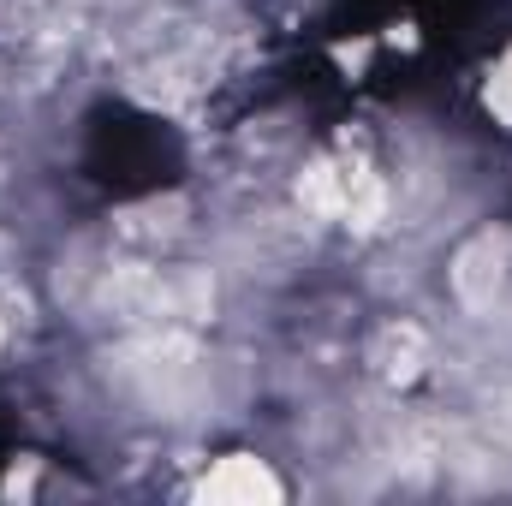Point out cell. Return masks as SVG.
<instances>
[{
	"mask_svg": "<svg viewBox=\"0 0 512 506\" xmlns=\"http://www.w3.org/2000/svg\"><path fill=\"white\" fill-rule=\"evenodd\" d=\"M507 274H512V233L507 227H483V233H471V239L453 251V268H447L453 298H459L465 310H489V304L501 298Z\"/></svg>",
	"mask_w": 512,
	"mask_h": 506,
	"instance_id": "obj_1",
	"label": "cell"
},
{
	"mask_svg": "<svg viewBox=\"0 0 512 506\" xmlns=\"http://www.w3.org/2000/svg\"><path fill=\"white\" fill-rule=\"evenodd\" d=\"M203 501H280V483H274V471L262 465V459H221L209 477H203V489H197Z\"/></svg>",
	"mask_w": 512,
	"mask_h": 506,
	"instance_id": "obj_2",
	"label": "cell"
},
{
	"mask_svg": "<svg viewBox=\"0 0 512 506\" xmlns=\"http://www.w3.org/2000/svg\"><path fill=\"white\" fill-rule=\"evenodd\" d=\"M370 364H376L382 381H411L429 364V340L411 322H387L382 334H376V346H370Z\"/></svg>",
	"mask_w": 512,
	"mask_h": 506,
	"instance_id": "obj_3",
	"label": "cell"
},
{
	"mask_svg": "<svg viewBox=\"0 0 512 506\" xmlns=\"http://www.w3.org/2000/svg\"><path fill=\"white\" fill-rule=\"evenodd\" d=\"M489 114L507 120V131H512V48L501 54V66L489 72Z\"/></svg>",
	"mask_w": 512,
	"mask_h": 506,
	"instance_id": "obj_4",
	"label": "cell"
},
{
	"mask_svg": "<svg viewBox=\"0 0 512 506\" xmlns=\"http://www.w3.org/2000/svg\"><path fill=\"white\" fill-rule=\"evenodd\" d=\"M36 18H42V0H0V36H24L36 30Z\"/></svg>",
	"mask_w": 512,
	"mask_h": 506,
	"instance_id": "obj_5",
	"label": "cell"
},
{
	"mask_svg": "<svg viewBox=\"0 0 512 506\" xmlns=\"http://www.w3.org/2000/svg\"><path fill=\"white\" fill-rule=\"evenodd\" d=\"M495 429H501V435L512 441V381L501 387V399H495Z\"/></svg>",
	"mask_w": 512,
	"mask_h": 506,
	"instance_id": "obj_6",
	"label": "cell"
}]
</instances>
